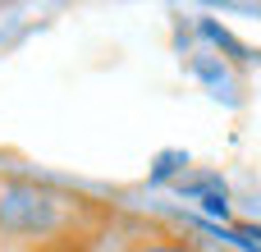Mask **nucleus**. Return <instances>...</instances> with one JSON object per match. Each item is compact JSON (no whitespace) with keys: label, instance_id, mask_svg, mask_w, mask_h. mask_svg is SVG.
Listing matches in <instances>:
<instances>
[{"label":"nucleus","instance_id":"3","mask_svg":"<svg viewBox=\"0 0 261 252\" xmlns=\"http://www.w3.org/2000/svg\"><path fill=\"white\" fill-rule=\"evenodd\" d=\"M142 252H193V248H184V243H147Z\"/></svg>","mask_w":261,"mask_h":252},{"label":"nucleus","instance_id":"2","mask_svg":"<svg viewBox=\"0 0 261 252\" xmlns=\"http://www.w3.org/2000/svg\"><path fill=\"white\" fill-rule=\"evenodd\" d=\"M239 239H243L248 248H257V252H261V230H257V225H239Z\"/></svg>","mask_w":261,"mask_h":252},{"label":"nucleus","instance_id":"1","mask_svg":"<svg viewBox=\"0 0 261 252\" xmlns=\"http://www.w3.org/2000/svg\"><path fill=\"white\" fill-rule=\"evenodd\" d=\"M179 193H193L202 207H211V211H220L225 216V184L220 179H206V174H188V179H179Z\"/></svg>","mask_w":261,"mask_h":252}]
</instances>
